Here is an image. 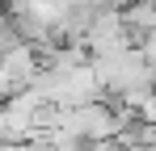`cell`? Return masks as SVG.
Listing matches in <instances>:
<instances>
[{"mask_svg": "<svg viewBox=\"0 0 156 151\" xmlns=\"http://www.w3.org/2000/svg\"><path fill=\"white\" fill-rule=\"evenodd\" d=\"M152 139H156V122H152Z\"/></svg>", "mask_w": 156, "mask_h": 151, "instance_id": "1", "label": "cell"}]
</instances>
